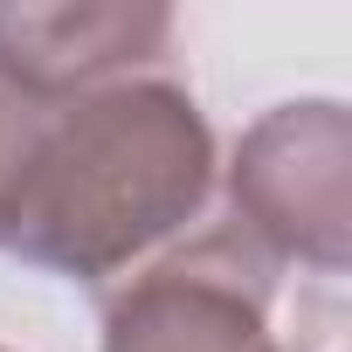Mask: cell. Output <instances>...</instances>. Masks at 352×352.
<instances>
[{"label":"cell","instance_id":"1","mask_svg":"<svg viewBox=\"0 0 352 352\" xmlns=\"http://www.w3.org/2000/svg\"><path fill=\"white\" fill-rule=\"evenodd\" d=\"M214 173V131L173 76H131L56 104L8 208V256L111 297L201 228Z\"/></svg>","mask_w":352,"mask_h":352},{"label":"cell","instance_id":"2","mask_svg":"<svg viewBox=\"0 0 352 352\" xmlns=\"http://www.w3.org/2000/svg\"><path fill=\"white\" fill-rule=\"evenodd\" d=\"M228 221L283 270L345 276L352 263V118L338 97H297L263 111L228 166Z\"/></svg>","mask_w":352,"mask_h":352},{"label":"cell","instance_id":"3","mask_svg":"<svg viewBox=\"0 0 352 352\" xmlns=\"http://www.w3.org/2000/svg\"><path fill=\"white\" fill-rule=\"evenodd\" d=\"M276 263L235 228H194L104 297L97 352H283L270 331Z\"/></svg>","mask_w":352,"mask_h":352},{"label":"cell","instance_id":"4","mask_svg":"<svg viewBox=\"0 0 352 352\" xmlns=\"http://www.w3.org/2000/svg\"><path fill=\"white\" fill-rule=\"evenodd\" d=\"M173 56V8L159 0H63L0 8V76L35 104H76L90 90L152 76Z\"/></svg>","mask_w":352,"mask_h":352},{"label":"cell","instance_id":"5","mask_svg":"<svg viewBox=\"0 0 352 352\" xmlns=\"http://www.w3.org/2000/svg\"><path fill=\"white\" fill-rule=\"evenodd\" d=\"M42 118H49V104L21 97L0 76V249H8V208H14V187H21V166H28V152L42 138Z\"/></svg>","mask_w":352,"mask_h":352},{"label":"cell","instance_id":"6","mask_svg":"<svg viewBox=\"0 0 352 352\" xmlns=\"http://www.w3.org/2000/svg\"><path fill=\"white\" fill-rule=\"evenodd\" d=\"M0 352H8V345H0Z\"/></svg>","mask_w":352,"mask_h":352}]
</instances>
